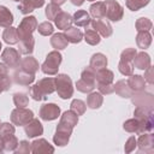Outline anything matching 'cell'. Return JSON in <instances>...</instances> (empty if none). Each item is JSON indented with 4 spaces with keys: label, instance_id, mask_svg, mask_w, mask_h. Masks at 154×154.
Segmentation results:
<instances>
[{
    "label": "cell",
    "instance_id": "cell-18",
    "mask_svg": "<svg viewBox=\"0 0 154 154\" xmlns=\"http://www.w3.org/2000/svg\"><path fill=\"white\" fill-rule=\"evenodd\" d=\"M132 64H134V67L138 69V70H146L148 69L150 65H152V59H150V55L146 52H140L135 55L134 60H132Z\"/></svg>",
    "mask_w": 154,
    "mask_h": 154
},
{
    "label": "cell",
    "instance_id": "cell-60",
    "mask_svg": "<svg viewBox=\"0 0 154 154\" xmlns=\"http://www.w3.org/2000/svg\"><path fill=\"white\" fill-rule=\"evenodd\" d=\"M87 1H96V0H87Z\"/></svg>",
    "mask_w": 154,
    "mask_h": 154
},
{
    "label": "cell",
    "instance_id": "cell-33",
    "mask_svg": "<svg viewBox=\"0 0 154 154\" xmlns=\"http://www.w3.org/2000/svg\"><path fill=\"white\" fill-rule=\"evenodd\" d=\"M123 129L126 132H130V134H137V135L143 134L142 128H141V123L136 118H131V119L125 120L124 124H123Z\"/></svg>",
    "mask_w": 154,
    "mask_h": 154
},
{
    "label": "cell",
    "instance_id": "cell-11",
    "mask_svg": "<svg viewBox=\"0 0 154 154\" xmlns=\"http://www.w3.org/2000/svg\"><path fill=\"white\" fill-rule=\"evenodd\" d=\"M71 134H72V129H69V128H65V126L58 124L57 125V129H55V134L53 136L54 144L58 146V147L66 146L69 143V141H70Z\"/></svg>",
    "mask_w": 154,
    "mask_h": 154
},
{
    "label": "cell",
    "instance_id": "cell-57",
    "mask_svg": "<svg viewBox=\"0 0 154 154\" xmlns=\"http://www.w3.org/2000/svg\"><path fill=\"white\" fill-rule=\"evenodd\" d=\"M5 149H4V141H2V137H0V153H2Z\"/></svg>",
    "mask_w": 154,
    "mask_h": 154
},
{
    "label": "cell",
    "instance_id": "cell-35",
    "mask_svg": "<svg viewBox=\"0 0 154 154\" xmlns=\"http://www.w3.org/2000/svg\"><path fill=\"white\" fill-rule=\"evenodd\" d=\"M96 87V83H93V82H88L83 78H79L77 82H76V88L78 91L81 93H84V94H89L91 93Z\"/></svg>",
    "mask_w": 154,
    "mask_h": 154
},
{
    "label": "cell",
    "instance_id": "cell-4",
    "mask_svg": "<svg viewBox=\"0 0 154 154\" xmlns=\"http://www.w3.org/2000/svg\"><path fill=\"white\" fill-rule=\"evenodd\" d=\"M131 101L136 107H141L148 111H154V96L146 90L135 91L131 96Z\"/></svg>",
    "mask_w": 154,
    "mask_h": 154
},
{
    "label": "cell",
    "instance_id": "cell-26",
    "mask_svg": "<svg viewBox=\"0 0 154 154\" xmlns=\"http://www.w3.org/2000/svg\"><path fill=\"white\" fill-rule=\"evenodd\" d=\"M2 40L7 45H16L19 42V35L17 31V28L14 26H7L2 32Z\"/></svg>",
    "mask_w": 154,
    "mask_h": 154
},
{
    "label": "cell",
    "instance_id": "cell-52",
    "mask_svg": "<svg viewBox=\"0 0 154 154\" xmlns=\"http://www.w3.org/2000/svg\"><path fill=\"white\" fill-rule=\"evenodd\" d=\"M143 78H144V81L148 82L149 84H153V83H154V79H153V67H152V66H149L148 69L144 70V76H143Z\"/></svg>",
    "mask_w": 154,
    "mask_h": 154
},
{
    "label": "cell",
    "instance_id": "cell-19",
    "mask_svg": "<svg viewBox=\"0 0 154 154\" xmlns=\"http://www.w3.org/2000/svg\"><path fill=\"white\" fill-rule=\"evenodd\" d=\"M128 85L131 88V90L135 93V91H141V90H144L146 89V81L143 78V76L141 75H131L129 76L128 81H126Z\"/></svg>",
    "mask_w": 154,
    "mask_h": 154
},
{
    "label": "cell",
    "instance_id": "cell-17",
    "mask_svg": "<svg viewBox=\"0 0 154 154\" xmlns=\"http://www.w3.org/2000/svg\"><path fill=\"white\" fill-rule=\"evenodd\" d=\"M54 23H55V26L60 30H66L67 28H70L73 23L72 20V16L69 13V12H65V11H60L57 17L54 18Z\"/></svg>",
    "mask_w": 154,
    "mask_h": 154
},
{
    "label": "cell",
    "instance_id": "cell-46",
    "mask_svg": "<svg viewBox=\"0 0 154 154\" xmlns=\"http://www.w3.org/2000/svg\"><path fill=\"white\" fill-rule=\"evenodd\" d=\"M136 54H137L136 48H132V47L125 48L120 54V60H125V61H131L132 63V60H134Z\"/></svg>",
    "mask_w": 154,
    "mask_h": 154
},
{
    "label": "cell",
    "instance_id": "cell-36",
    "mask_svg": "<svg viewBox=\"0 0 154 154\" xmlns=\"http://www.w3.org/2000/svg\"><path fill=\"white\" fill-rule=\"evenodd\" d=\"M2 141H4V149L7 150V152H14L16 148L18 147V143H19L18 138L14 136V134L4 136Z\"/></svg>",
    "mask_w": 154,
    "mask_h": 154
},
{
    "label": "cell",
    "instance_id": "cell-55",
    "mask_svg": "<svg viewBox=\"0 0 154 154\" xmlns=\"http://www.w3.org/2000/svg\"><path fill=\"white\" fill-rule=\"evenodd\" d=\"M32 1L36 4V7L37 8H40V7H42L45 5V0H32Z\"/></svg>",
    "mask_w": 154,
    "mask_h": 154
},
{
    "label": "cell",
    "instance_id": "cell-27",
    "mask_svg": "<svg viewBox=\"0 0 154 154\" xmlns=\"http://www.w3.org/2000/svg\"><path fill=\"white\" fill-rule=\"evenodd\" d=\"M114 91H116V94H118L120 97H124V99H129L134 94V91L128 85L126 81H124V79H120V81L116 82V84H114Z\"/></svg>",
    "mask_w": 154,
    "mask_h": 154
},
{
    "label": "cell",
    "instance_id": "cell-58",
    "mask_svg": "<svg viewBox=\"0 0 154 154\" xmlns=\"http://www.w3.org/2000/svg\"><path fill=\"white\" fill-rule=\"evenodd\" d=\"M1 48H2V43H1V41H0V51H1Z\"/></svg>",
    "mask_w": 154,
    "mask_h": 154
},
{
    "label": "cell",
    "instance_id": "cell-3",
    "mask_svg": "<svg viewBox=\"0 0 154 154\" xmlns=\"http://www.w3.org/2000/svg\"><path fill=\"white\" fill-rule=\"evenodd\" d=\"M61 61H63V55L59 53V51L54 49L47 54L45 61L40 66L41 71L48 76H55L58 73V70H59Z\"/></svg>",
    "mask_w": 154,
    "mask_h": 154
},
{
    "label": "cell",
    "instance_id": "cell-9",
    "mask_svg": "<svg viewBox=\"0 0 154 154\" xmlns=\"http://www.w3.org/2000/svg\"><path fill=\"white\" fill-rule=\"evenodd\" d=\"M38 116L42 120H46V122L54 120L60 116V107L53 102L43 103L38 111Z\"/></svg>",
    "mask_w": 154,
    "mask_h": 154
},
{
    "label": "cell",
    "instance_id": "cell-21",
    "mask_svg": "<svg viewBox=\"0 0 154 154\" xmlns=\"http://www.w3.org/2000/svg\"><path fill=\"white\" fill-rule=\"evenodd\" d=\"M78 123V116L72 112L71 109L69 111H65L61 116H60V122L59 124L66 126V128H70V129H73Z\"/></svg>",
    "mask_w": 154,
    "mask_h": 154
},
{
    "label": "cell",
    "instance_id": "cell-24",
    "mask_svg": "<svg viewBox=\"0 0 154 154\" xmlns=\"http://www.w3.org/2000/svg\"><path fill=\"white\" fill-rule=\"evenodd\" d=\"M107 64H108V60H107L105 54H102V53H94L91 55V58H90L89 66L91 69H94L95 71H97V70L107 67Z\"/></svg>",
    "mask_w": 154,
    "mask_h": 154
},
{
    "label": "cell",
    "instance_id": "cell-5",
    "mask_svg": "<svg viewBox=\"0 0 154 154\" xmlns=\"http://www.w3.org/2000/svg\"><path fill=\"white\" fill-rule=\"evenodd\" d=\"M37 19L35 16H25L18 28H17V31H18V35H19V40L22 38H26V37H30L32 36V32L37 29Z\"/></svg>",
    "mask_w": 154,
    "mask_h": 154
},
{
    "label": "cell",
    "instance_id": "cell-53",
    "mask_svg": "<svg viewBox=\"0 0 154 154\" xmlns=\"http://www.w3.org/2000/svg\"><path fill=\"white\" fill-rule=\"evenodd\" d=\"M10 77L8 76V67L6 66V64L0 63V79H5Z\"/></svg>",
    "mask_w": 154,
    "mask_h": 154
},
{
    "label": "cell",
    "instance_id": "cell-51",
    "mask_svg": "<svg viewBox=\"0 0 154 154\" xmlns=\"http://www.w3.org/2000/svg\"><path fill=\"white\" fill-rule=\"evenodd\" d=\"M11 84H12V81L10 77H7L5 79H0V94L8 90L11 88Z\"/></svg>",
    "mask_w": 154,
    "mask_h": 154
},
{
    "label": "cell",
    "instance_id": "cell-23",
    "mask_svg": "<svg viewBox=\"0 0 154 154\" xmlns=\"http://www.w3.org/2000/svg\"><path fill=\"white\" fill-rule=\"evenodd\" d=\"M34 47H35V38L34 36L26 37V38H22L18 42V51L20 54L24 55H30L34 52Z\"/></svg>",
    "mask_w": 154,
    "mask_h": 154
},
{
    "label": "cell",
    "instance_id": "cell-41",
    "mask_svg": "<svg viewBox=\"0 0 154 154\" xmlns=\"http://www.w3.org/2000/svg\"><path fill=\"white\" fill-rule=\"evenodd\" d=\"M118 70L122 75L124 76H131L134 73V64L131 61H125V60H119L118 64Z\"/></svg>",
    "mask_w": 154,
    "mask_h": 154
},
{
    "label": "cell",
    "instance_id": "cell-32",
    "mask_svg": "<svg viewBox=\"0 0 154 154\" xmlns=\"http://www.w3.org/2000/svg\"><path fill=\"white\" fill-rule=\"evenodd\" d=\"M89 14L94 18H105L106 14V6L103 1H96L90 5L89 7Z\"/></svg>",
    "mask_w": 154,
    "mask_h": 154
},
{
    "label": "cell",
    "instance_id": "cell-48",
    "mask_svg": "<svg viewBox=\"0 0 154 154\" xmlns=\"http://www.w3.org/2000/svg\"><path fill=\"white\" fill-rule=\"evenodd\" d=\"M16 154H29L31 153V147H30V143L26 141V140H23L18 143V147L16 148L14 150Z\"/></svg>",
    "mask_w": 154,
    "mask_h": 154
},
{
    "label": "cell",
    "instance_id": "cell-28",
    "mask_svg": "<svg viewBox=\"0 0 154 154\" xmlns=\"http://www.w3.org/2000/svg\"><path fill=\"white\" fill-rule=\"evenodd\" d=\"M66 40L69 43H79L83 40V34L79 29H77V26H70L65 30L64 32Z\"/></svg>",
    "mask_w": 154,
    "mask_h": 154
},
{
    "label": "cell",
    "instance_id": "cell-13",
    "mask_svg": "<svg viewBox=\"0 0 154 154\" xmlns=\"http://www.w3.org/2000/svg\"><path fill=\"white\" fill-rule=\"evenodd\" d=\"M32 154H42V153H54V147L45 138L34 140L30 143Z\"/></svg>",
    "mask_w": 154,
    "mask_h": 154
},
{
    "label": "cell",
    "instance_id": "cell-54",
    "mask_svg": "<svg viewBox=\"0 0 154 154\" xmlns=\"http://www.w3.org/2000/svg\"><path fill=\"white\" fill-rule=\"evenodd\" d=\"M70 1H71V4L75 5V6H82L83 2H84V0H70Z\"/></svg>",
    "mask_w": 154,
    "mask_h": 154
},
{
    "label": "cell",
    "instance_id": "cell-39",
    "mask_svg": "<svg viewBox=\"0 0 154 154\" xmlns=\"http://www.w3.org/2000/svg\"><path fill=\"white\" fill-rule=\"evenodd\" d=\"M149 2H150V0H126L125 5L130 11L136 12V11L143 8L144 6H147Z\"/></svg>",
    "mask_w": 154,
    "mask_h": 154
},
{
    "label": "cell",
    "instance_id": "cell-37",
    "mask_svg": "<svg viewBox=\"0 0 154 154\" xmlns=\"http://www.w3.org/2000/svg\"><path fill=\"white\" fill-rule=\"evenodd\" d=\"M70 109L72 112H75L77 116H83L87 111V105L84 101H82L79 99H75L70 103Z\"/></svg>",
    "mask_w": 154,
    "mask_h": 154
},
{
    "label": "cell",
    "instance_id": "cell-40",
    "mask_svg": "<svg viewBox=\"0 0 154 154\" xmlns=\"http://www.w3.org/2000/svg\"><path fill=\"white\" fill-rule=\"evenodd\" d=\"M13 103L16 107H26L29 105V96L25 93H14L13 94Z\"/></svg>",
    "mask_w": 154,
    "mask_h": 154
},
{
    "label": "cell",
    "instance_id": "cell-45",
    "mask_svg": "<svg viewBox=\"0 0 154 154\" xmlns=\"http://www.w3.org/2000/svg\"><path fill=\"white\" fill-rule=\"evenodd\" d=\"M16 132V128L11 123H0V137L12 135Z\"/></svg>",
    "mask_w": 154,
    "mask_h": 154
},
{
    "label": "cell",
    "instance_id": "cell-29",
    "mask_svg": "<svg viewBox=\"0 0 154 154\" xmlns=\"http://www.w3.org/2000/svg\"><path fill=\"white\" fill-rule=\"evenodd\" d=\"M51 45L54 49L57 51H60V49H65L67 47V40L64 35V32H57V34H53L52 37H51Z\"/></svg>",
    "mask_w": 154,
    "mask_h": 154
},
{
    "label": "cell",
    "instance_id": "cell-16",
    "mask_svg": "<svg viewBox=\"0 0 154 154\" xmlns=\"http://www.w3.org/2000/svg\"><path fill=\"white\" fill-rule=\"evenodd\" d=\"M18 67L20 70H23V71H26L29 73L35 75L38 71V69H40V64L36 60V58H34L31 55H28V57L20 59V63H19V66Z\"/></svg>",
    "mask_w": 154,
    "mask_h": 154
},
{
    "label": "cell",
    "instance_id": "cell-15",
    "mask_svg": "<svg viewBox=\"0 0 154 154\" xmlns=\"http://www.w3.org/2000/svg\"><path fill=\"white\" fill-rule=\"evenodd\" d=\"M12 79L14 83L26 87V85H30L35 81V75L29 73L26 71H23L20 69H17V70H14V72L12 75Z\"/></svg>",
    "mask_w": 154,
    "mask_h": 154
},
{
    "label": "cell",
    "instance_id": "cell-30",
    "mask_svg": "<svg viewBox=\"0 0 154 154\" xmlns=\"http://www.w3.org/2000/svg\"><path fill=\"white\" fill-rule=\"evenodd\" d=\"M136 43L137 47L141 49H147L152 43V35L149 31H137L136 35Z\"/></svg>",
    "mask_w": 154,
    "mask_h": 154
},
{
    "label": "cell",
    "instance_id": "cell-34",
    "mask_svg": "<svg viewBox=\"0 0 154 154\" xmlns=\"http://www.w3.org/2000/svg\"><path fill=\"white\" fill-rule=\"evenodd\" d=\"M83 40L90 45V46H96L100 43L101 38H100V35L94 30V29H85V32L83 35Z\"/></svg>",
    "mask_w": 154,
    "mask_h": 154
},
{
    "label": "cell",
    "instance_id": "cell-43",
    "mask_svg": "<svg viewBox=\"0 0 154 154\" xmlns=\"http://www.w3.org/2000/svg\"><path fill=\"white\" fill-rule=\"evenodd\" d=\"M36 30L38 31L40 35H42V36H48V35H52V34L54 32V26H53V24L48 20V22H42V23H40V24L37 25V29H36Z\"/></svg>",
    "mask_w": 154,
    "mask_h": 154
},
{
    "label": "cell",
    "instance_id": "cell-6",
    "mask_svg": "<svg viewBox=\"0 0 154 154\" xmlns=\"http://www.w3.org/2000/svg\"><path fill=\"white\" fill-rule=\"evenodd\" d=\"M10 118L13 125L24 126L34 118V112L26 107H16L14 109H12Z\"/></svg>",
    "mask_w": 154,
    "mask_h": 154
},
{
    "label": "cell",
    "instance_id": "cell-22",
    "mask_svg": "<svg viewBox=\"0 0 154 154\" xmlns=\"http://www.w3.org/2000/svg\"><path fill=\"white\" fill-rule=\"evenodd\" d=\"M72 20L73 23L76 24V26H88L91 22V18H90V14L84 11V10H77L73 16H72Z\"/></svg>",
    "mask_w": 154,
    "mask_h": 154
},
{
    "label": "cell",
    "instance_id": "cell-20",
    "mask_svg": "<svg viewBox=\"0 0 154 154\" xmlns=\"http://www.w3.org/2000/svg\"><path fill=\"white\" fill-rule=\"evenodd\" d=\"M113 79H114V73L111 70L105 67L96 71V76H95L96 84H109L113 83Z\"/></svg>",
    "mask_w": 154,
    "mask_h": 154
},
{
    "label": "cell",
    "instance_id": "cell-56",
    "mask_svg": "<svg viewBox=\"0 0 154 154\" xmlns=\"http://www.w3.org/2000/svg\"><path fill=\"white\" fill-rule=\"evenodd\" d=\"M51 2H52V4H55V5H58V6H60V5L65 4L66 0H51Z\"/></svg>",
    "mask_w": 154,
    "mask_h": 154
},
{
    "label": "cell",
    "instance_id": "cell-10",
    "mask_svg": "<svg viewBox=\"0 0 154 154\" xmlns=\"http://www.w3.org/2000/svg\"><path fill=\"white\" fill-rule=\"evenodd\" d=\"M90 25H91V29H94L102 37H109L113 32V29H112V25L109 24V22L103 18L91 19Z\"/></svg>",
    "mask_w": 154,
    "mask_h": 154
},
{
    "label": "cell",
    "instance_id": "cell-8",
    "mask_svg": "<svg viewBox=\"0 0 154 154\" xmlns=\"http://www.w3.org/2000/svg\"><path fill=\"white\" fill-rule=\"evenodd\" d=\"M1 59H2V63L6 64L7 67L16 69V67L19 66V63H20V53L16 48L7 47V48H5L2 51Z\"/></svg>",
    "mask_w": 154,
    "mask_h": 154
},
{
    "label": "cell",
    "instance_id": "cell-14",
    "mask_svg": "<svg viewBox=\"0 0 154 154\" xmlns=\"http://www.w3.org/2000/svg\"><path fill=\"white\" fill-rule=\"evenodd\" d=\"M24 131L29 138H34V137H38L43 134V126L38 119L32 118L28 124L24 125Z\"/></svg>",
    "mask_w": 154,
    "mask_h": 154
},
{
    "label": "cell",
    "instance_id": "cell-12",
    "mask_svg": "<svg viewBox=\"0 0 154 154\" xmlns=\"http://www.w3.org/2000/svg\"><path fill=\"white\" fill-rule=\"evenodd\" d=\"M138 149L141 153H153L154 152V135L152 132L141 134L140 137L136 140Z\"/></svg>",
    "mask_w": 154,
    "mask_h": 154
},
{
    "label": "cell",
    "instance_id": "cell-38",
    "mask_svg": "<svg viewBox=\"0 0 154 154\" xmlns=\"http://www.w3.org/2000/svg\"><path fill=\"white\" fill-rule=\"evenodd\" d=\"M135 26H136L137 31H149L153 28V23H152V20L149 18L141 17V18H138L136 20Z\"/></svg>",
    "mask_w": 154,
    "mask_h": 154
},
{
    "label": "cell",
    "instance_id": "cell-49",
    "mask_svg": "<svg viewBox=\"0 0 154 154\" xmlns=\"http://www.w3.org/2000/svg\"><path fill=\"white\" fill-rule=\"evenodd\" d=\"M99 93H101L102 95H109L112 93H114V84L109 83V84H96V87Z\"/></svg>",
    "mask_w": 154,
    "mask_h": 154
},
{
    "label": "cell",
    "instance_id": "cell-7",
    "mask_svg": "<svg viewBox=\"0 0 154 154\" xmlns=\"http://www.w3.org/2000/svg\"><path fill=\"white\" fill-rule=\"evenodd\" d=\"M103 2H105V6H106L105 18H107L108 20H112V22H119L120 19H123L124 8L118 1H116V0H106Z\"/></svg>",
    "mask_w": 154,
    "mask_h": 154
},
{
    "label": "cell",
    "instance_id": "cell-47",
    "mask_svg": "<svg viewBox=\"0 0 154 154\" xmlns=\"http://www.w3.org/2000/svg\"><path fill=\"white\" fill-rule=\"evenodd\" d=\"M95 76H96V71L94 69H91L90 66L85 67L82 72H81V78L88 81V82H93L95 83Z\"/></svg>",
    "mask_w": 154,
    "mask_h": 154
},
{
    "label": "cell",
    "instance_id": "cell-31",
    "mask_svg": "<svg viewBox=\"0 0 154 154\" xmlns=\"http://www.w3.org/2000/svg\"><path fill=\"white\" fill-rule=\"evenodd\" d=\"M13 20L14 19H13L12 12L6 6L0 5V26H2V28L11 26L12 23H13Z\"/></svg>",
    "mask_w": 154,
    "mask_h": 154
},
{
    "label": "cell",
    "instance_id": "cell-50",
    "mask_svg": "<svg viewBox=\"0 0 154 154\" xmlns=\"http://www.w3.org/2000/svg\"><path fill=\"white\" fill-rule=\"evenodd\" d=\"M137 147V142H136V137L135 136H130L126 142H125V146H124V150L125 153H131L135 150V148Z\"/></svg>",
    "mask_w": 154,
    "mask_h": 154
},
{
    "label": "cell",
    "instance_id": "cell-2",
    "mask_svg": "<svg viewBox=\"0 0 154 154\" xmlns=\"http://www.w3.org/2000/svg\"><path fill=\"white\" fill-rule=\"evenodd\" d=\"M54 83L58 96H60L63 100H67L73 95V83L71 77L66 73H57V77H54Z\"/></svg>",
    "mask_w": 154,
    "mask_h": 154
},
{
    "label": "cell",
    "instance_id": "cell-1",
    "mask_svg": "<svg viewBox=\"0 0 154 154\" xmlns=\"http://www.w3.org/2000/svg\"><path fill=\"white\" fill-rule=\"evenodd\" d=\"M55 91V83L54 78L52 77H45L38 79L31 88H30V96L35 101H42L46 100L48 95Z\"/></svg>",
    "mask_w": 154,
    "mask_h": 154
},
{
    "label": "cell",
    "instance_id": "cell-59",
    "mask_svg": "<svg viewBox=\"0 0 154 154\" xmlns=\"http://www.w3.org/2000/svg\"><path fill=\"white\" fill-rule=\"evenodd\" d=\"M13 1H18V2H20V1H22V0H13Z\"/></svg>",
    "mask_w": 154,
    "mask_h": 154
},
{
    "label": "cell",
    "instance_id": "cell-42",
    "mask_svg": "<svg viewBox=\"0 0 154 154\" xmlns=\"http://www.w3.org/2000/svg\"><path fill=\"white\" fill-rule=\"evenodd\" d=\"M35 8H37V7H36V4L32 0H22L19 2V6H18V10L23 14H29Z\"/></svg>",
    "mask_w": 154,
    "mask_h": 154
},
{
    "label": "cell",
    "instance_id": "cell-44",
    "mask_svg": "<svg viewBox=\"0 0 154 154\" xmlns=\"http://www.w3.org/2000/svg\"><path fill=\"white\" fill-rule=\"evenodd\" d=\"M60 11H61L60 6H58V5L51 2V4H48V5L46 6L45 14H46V17H47L48 20H54V18L57 17V14H58Z\"/></svg>",
    "mask_w": 154,
    "mask_h": 154
},
{
    "label": "cell",
    "instance_id": "cell-25",
    "mask_svg": "<svg viewBox=\"0 0 154 154\" xmlns=\"http://www.w3.org/2000/svg\"><path fill=\"white\" fill-rule=\"evenodd\" d=\"M103 103V96L99 91H91L87 96V106L91 109H97Z\"/></svg>",
    "mask_w": 154,
    "mask_h": 154
}]
</instances>
